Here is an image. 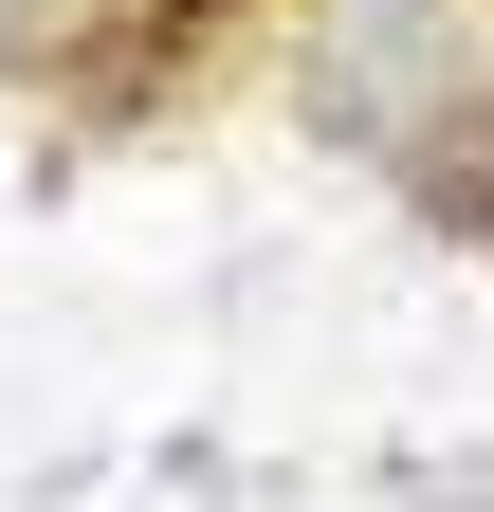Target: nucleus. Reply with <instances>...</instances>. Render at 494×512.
Segmentation results:
<instances>
[{
  "mask_svg": "<svg viewBox=\"0 0 494 512\" xmlns=\"http://www.w3.org/2000/svg\"><path fill=\"white\" fill-rule=\"evenodd\" d=\"M403 202H421V238H494V92H458L440 128H421V147H403Z\"/></svg>",
  "mask_w": 494,
  "mask_h": 512,
  "instance_id": "nucleus-2",
  "label": "nucleus"
},
{
  "mask_svg": "<svg viewBox=\"0 0 494 512\" xmlns=\"http://www.w3.org/2000/svg\"><path fill=\"white\" fill-rule=\"evenodd\" d=\"M183 19H202V37H220V19H238V0H183Z\"/></svg>",
  "mask_w": 494,
  "mask_h": 512,
  "instance_id": "nucleus-4",
  "label": "nucleus"
},
{
  "mask_svg": "<svg viewBox=\"0 0 494 512\" xmlns=\"http://www.w3.org/2000/svg\"><path fill=\"white\" fill-rule=\"evenodd\" d=\"M19 19H37V0H0V55H19Z\"/></svg>",
  "mask_w": 494,
  "mask_h": 512,
  "instance_id": "nucleus-3",
  "label": "nucleus"
},
{
  "mask_svg": "<svg viewBox=\"0 0 494 512\" xmlns=\"http://www.w3.org/2000/svg\"><path fill=\"white\" fill-rule=\"evenodd\" d=\"M458 92H494L476 55H458V0H366V19L312 37V128H330V147H366L385 183H403V147H421Z\"/></svg>",
  "mask_w": 494,
  "mask_h": 512,
  "instance_id": "nucleus-1",
  "label": "nucleus"
}]
</instances>
